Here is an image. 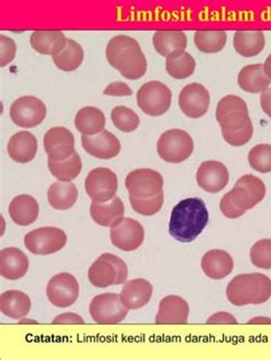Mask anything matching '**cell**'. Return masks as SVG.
<instances>
[{
  "label": "cell",
  "instance_id": "1",
  "mask_svg": "<svg viewBox=\"0 0 271 360\" xmlns=\"http://www.w3.org/2000/svg\"><path fill=\"white\" fill-rule=\"evenodd\" d=\"M208 223V211L199 198L183 199L172 211L168 231L175 240L191 243Z\"/></svg>",
  "mask_w": 271,
  "mask_h": 360
},
{
  "label": "cell",
  "instance_id": "2",
  "mask_svg": "<svg viewBox=\"0 0 271 360\" xmlns=\"http://www.w3.org/2000/svg\"><path fill=\"white\" fill-rule=\"evenodd\" d=\"M108 62L126 79L137 80L146 72V58L134 38L119 34L111 38L106 49Z\"/></svg>",
  "mask_w": 271,
  "mask_h": 360
},
{
  "label": "cell",
  "instance_id": "3",
  "mask_svg": "<svg viewBox=\"0 0 271 360\" xmlns=\"http://www.w3.org/2000/svg\"><path fill=\"white\" fill-rule=\"evenodd\" d=\"M227 297L237 307L263 304L271 297V279L263 274L236 276L227 287Z\"/></svg>",
  "mask_w": 271,
  "mask_h": 360
},
{
  "label": "cell",
  "instance_id": "4",
  "mask_svg": "<svg viewBox=\"0 0 271 360\" xmlns=\"http://www.w3.org/2000/svg\"><path fill=\"white\" fill-rule=\"evenodd\" d=\"M127 276L126 263L120 257L109 253L102 254L89 270L91 284L100 288L125 284Z\"/></svg>",
  "mask_w": 271,
  "mask_h": 360
},
{
  "label": "cell",
  "instance_id": "5",
  "mask_svg": "<svg viewBox=\"0 0 271 360\" xmlns=\"http://www.w3.org/2000/svg\"><path fill=\"white\" fill-rule=\"evenodd\" d=\"M194 140L186 131L170 129L163 133L157 142V153L166 162L180 164L194 153Z\"/></svg>",
  "mask_w": 271,
  "mask_h": 360
},
{
  "label": "cell",
  "instance_id": "6",
  "mask_svg": "<svg viewBox=\"0 0 271 360\" xmlns=\"http://www.w3.org/2000/svg\"><path fill=\"white\" fill-rule=\"evenodd\" d=\"M137 105L148 116H162L171 108V89L157 80L141 86V89L137 92Z\"/></svg>",
  "mask_w": 271,
  "mask_h": 360
},
{
  "label": "cell",
  "instance_id": "7",
  "mask_svg": "<svg viewBox=\"0 0 271 360\" xmlns=\"http://www.w3.org/2000/svg\"><path fill=\"white\" fill-rule=\"evenodd\" d=\"M118 179L111 169L106 167L94 168L86 177L85 190L92 202L104 204L116 197Z\"/></svg>",
  "mask_w": 271,
  "mask_h": 360
},
{
  "label": "cell",
  "instance_id": "8",
  "mask_svg": "<svg viewBox=\"0 0 271 360\" xmlns=\"http://www.w3.org/2000/svg\"><path fill=\"white\" fill-rule=\"evenodd\" d=\"M89 314L95 323L115 325L122 323L127 317L128 309L122 304L118 294H101L92 300Z\"/></svg>",
  "mask_w": 271,
  "mask_h": 360
},
{
  "label": "cell",
  "instance_id": "9",
  "mask_svg": "<svg viewBox=\"0 0 271 360\" xmlns=\"http://www.w3.org/2000/svg\"><path fill=\"white\" fill-rule=\"evenodd\" d=\"M67 244V235L61 229L54 226L38 228L27 233L25 245L27 250L36 255H49L54 254Z\"/></svg>",
  "mask_w": 271,
  "mask_h": 360
},
{
  "label": "cell",
  "instance_id": "10",
  "mask_svg": "<svg viewBox=\"0 0 271 360\" xmlns=\"http://www.w3.org/2000/svg\"><path fill=\"white\" fill-rule=\"evenodd\" d=\"M125 186L130 197L151 198L162 193L164 179L158 172L150 168H140L126 176Z\"/></svg>",
  "mask_w": 271,
  "mask_h": 360
},
{
  "label": "cell",
  "instance_id": "11",
  "mask_svg": "<svg viewBox=\"0 0 271 360\" xmlns=\"http://www.w3.org/2000/svg\"><path fill=\"white\" fill-rule=\"evenodd\" d=\"M47 109L44 102L34 96H23L16 100L11 107L9 116L18 127L34 129L45 120Z\"/></svg>",
  "mask_w": 271,
  "mask_h": 360
},
{
  "label": "cell",
  "instance_id": "12",
  "mask_svg": "<svg viewBox=\"0 0 271 360\" xmlns=\"http://www.w3.org/2000/svg\"><path fill=\"white\" fill-rule=\"evenodd\" d=\"M110 238L113 246L125 252L137 250L144 244V229L140 222L122 217L110 226Z\"/></svg>",
  "mask_w": 271,
  "mask_h": 360
},
{
  "label": "cell",
  "instance_id": "13",
  "mask_svg": "<svg viewBox=\"0 0 271 360\" xmlns=\"http://www.w3.org/2000/svg\"><path fill=\"white\" fill-rule=\"evenodd\" d=\"M46 294L49 302L58 308H69L80 296V284L76 278L68 272H62L49 281Z\"/></svg>",
  "mask_w": 271,
  "mask_h": 360
},
{
  "label": "cell",
  "instance_id": "14",
  "mask_svg": "<svg viewBox=\"0 0 271 360\" xmlns=\"http://www.w3.org/2000/svg\"><path fill=\"white\" fill-rule=\"evenodd\" d=\"M210 93L201 84L184 86L179 96V105L187 117L197 120L204 116L210 108Z\"/></svg>",
  "mask_w": 271,
  "mask_h": 360
},
{
  "label": "cell",
  "instance_id": "15",
  "mask_svg": "<svg viewBox=\"0 0 271 360\" xmlns=\"http://www.w3.org/2000/svg\"><path fill=\"white\" fill-rule=\"evenodd\" d=\"M44 147L49 160L61 162L76 153L75 138L65 127H53L44 136Z\"/></svg>",
  "mask_w": 271,
  "mask_h": 360
},
{
  "label": "cell",
  "instance_id": "16",
  "mask_svg": "<svg viewBox=\"0 0 271 360\" xmlns=\"http://www.w3.org/2000/svg\"><path fill=\"white\" fill-rule=\"evenodd\" d=\"M196 180L206 193H218L229 184V172L222 162L208 160L201 162L196 174Z\"/></svg>",
  "mask_w": 271,
  "mask_h": 360
},
{
  "label": "cell",
  "instance_id": "17",
  "mask_svg": "<svg viewBox=\"0 0 271 360\" xmlns=\"http://www.w3.org/2000/svg\"><path fill=\"white\" fill-rule=\"evenodd\" d=\"M189 304L186 300L177 295H168L159 303L156 314V323L158 325H184L189 318Z\"/></svg>",
  "mask_w": 271,
  "mask_h": 360
},
{
  "label": "cell",
  "instance_id": "18",
  "mask_svg": "<svg viewBox=\"0 0 271 360\" xmlns=\"http://www.w3.org/2000/svg\"><path fill=\"white\" fill-rule=\"evenodd\" d=\"M82 148L91 156L99 159H113L118 156L122 146L118 139L108 131L93 136H82Z\"/></svg>",
  "mask_w": 271,
  "mask_h": 360
},
{
  "label": "cell",
  "instance_id": "19",
  "mask_svg": "<svg viewBox=\"0 0 271 360\" xmlns=\"http://www.w3.org/2000/svg\"><path fill=\"white\" fill-rule=\"evenodd\" d=\"M153 293V285L146 279L137 278L124 285L120 292V300L128 310H137L150 302Z\"/></svg>",
  "mask_w": 271,
  "mask_h": 360
},
{
  "label": "cell",
  "instance_id": "20",
  "mask_svg": "<svg viewBox=\"0 0 271 360\" xmlns=\"http://www.w3.org/2000/svg\"><path fill=\"white\" fill-rule=\"evenodd\" d=\"M201 269L210 279L221 281L232 274L234 270V259L226 250H208L201 259Z\"/></svg>",
  "mask_w": 271,
  "mask_h": 360
},
{
  "label": "cell",
  "instance_id": "21",
  "mask_svg": "<svg viewBox=\"0 0 271 360\" xmlns=\"http://www.w3.org/2000/svg\"><path fill=\"white\" fill-rule=\"evenodd\" d=\"M29 269V259L21 250L5 248L0 253V274L8 281L25 277Z\"/></svg>",
  "mask_w": 271,
  "mask_h": 360
},
{
  "label": "cell",
  "instance_id": "22",
  "mask_svg": "<svg viewBox=\"0 0 271 360\" xmlns=\"http://www.w3.org/2000/svg\"><path fill=\"white\" fill-rule=\"evenodd\" d=\"M37 150L38 141L29 131H18L13 135L7 146L9 157L20 164H27L34 160Z\"/></svg>",
  "mask_w": 271,
  "mask_h": 360
},
{
  "label": "cell",
  "instance_id": "23",
  "mask_svg": "<svg viewBox=\"0 0 271 360\" xmlns=\"http://www.w3.org/2000/svg\"><path fill=\"white\" fill-rule=\"evenodd\" d=\"M8 213L18 226H30L39 215V205L32 195H20L9 204Z\"/></svg>",
  "mask_w": 271,
  "mask_h": 360
},
{
  "label": "cell",
  "instance_id": "24",
  "mask_svg": "<svg viewBox=\"0 0 271 360\" xmlns=\"http://www.w3.org/2000/svg\"><path fill=\"white\" fill-rule=\"evenodd\" d=\"M61 31H34L30 36L31 47L43 56H56L67 44Z\"/></svg>",
  "mask_w": 271,
  "mask_h": 360
},
{
  "label": "cell",
  "instance_id": "25",
  "mask_svg": "<svg viewBox=\"0 0 271 360\" xmlns=\"http://www.w3.org/2000/svg\"><path fill=\"white\" fill-rule=\"evenodd\" d=\"M271 80L265 74L263 65H246L239 71L238 85L243 91L252 94H263L269 89Z\"/></svg>",
  "mask_w": 271,
  "mask_h": 360
},
{
  "label": "cell",
  "instance_id": "26",
  "mask_svg": "<svg viewBox=\"0 0 271 360\" xmlns=\"http://www.w3.org/2000/svg\"><path fill=\"white\" fill-rule=\"evenodd\" d=\"M153 47L159 56H172L174 53L184 52L188 45L187 36L182 31H157L153 34Z\"/></svg>",
  "mask_w": 271,
  "mask_h": 360
},
{
  "label": "cell",
  "instance_id": "27",
  "mask_svg": "<svg viewBox=\"0 0 271 360\" xmlns=\"http://www.w3.org/2000/svg\"><path fill=\"white\" fill-rule=\"evenodd\" d=\"M47 198L52 208L58 211H67L76 204L78 190L73 182L58 181L49 186Z\"/></svg>",
  "mask_w": 271,
  "mask_h": 360
},
{
  "label": "cell",
  "instance_id": "28",
  "mask_svg": "<svg viewBox=\"0 0 271 360\" xmlns=\"http://www.w3.org/2000/svg\"><path fill=\"white\" fill-rule=\"evenodd\" d=\"M0 309L6 317L21 319L30 311V297L20 290H7L0 296Z\"/></svg>",
  "mask_w": 271,
  "mask_h": 360
},
{
  "label": "cell",
  "instance_id": "29",
  "mask_svg": "<svg viewBox=\"0 0 271 360\" xmlns=\"http://www.w3.org/2000/svg\"><path fill=\"white\" fill-rule=\"evenodd\" d=\"M89 213H91L93 221L98 223L99 226H111L113 223L124 217L125 207H124L122 199L115 197L113 200L104 202V204L92 202Z\"/></svg>",
  "mask_w": 271,
  "mask_h": 360
},
{
  "label": "cell",
  "instance_id": "30",
  "mask_svg": "<svg viewBox=\"0 0 271 360\" xmlns=\"http://www.w3.org/2000/svg\"><path fill=\"white\" fill-rule=\"evenodd\" d=\"M265 46L263 31H237L234 37V47L239 56L253 58L259 56Z\"/></svg>",
  "mask_w": 271,
  "mask_h": 360
},
{
  "label": "cell",
  "instance_id": "31",
  "mask_svg": "<svg viewBox=\"0 0 271 360\" xmlns=\"http://www.w3.org/2000/svg\"><path fill=\"white\" fill-rule=\"evenodd\" d=\"M75 125L82 135L93 136L104 131L106 117L98 108H82L77 112Z\"/></svg>",
  "mask_w": 271,
  "mask_h": 360
},
{
  "label": "cell",
  "instance_id": "32",
  "mask_svg": "<svg viewBox=\"0 0 271 360\" xmlns=\"http://www.w3.org/2000/svg\"><path fill=\"white\" fill-rule=\"evenodd\" d=\"M53 62L60 70L70 72L82 65L84 61V51L80 44L73 39H68L61 52L52 56Z\"/></svg>",
  "mask_w": 271,
  "mask_h": 360
},
{
  "label": "cell",
  "instance_id": "33",
  "mask_svg": "<svg viewBox=\"0 0 271 360\" xmlns=\"http://www.w3.org/2000/svg\"><path fill=\"white\" fill-rule=\"evenodd\" d=\"M195 69V58L189 53L177 52L166 58V71L174 79L189 78Z\"/></svg>",
  "mask_w": 271,
  "mask_h": 360
},
{
  "label": "cell",
  "instance_id": "34",
  "mask_svg": "<svg viewBox=\"0 0 271 360\" xmlns=\"http://www.w3.org/2000/svg\"><path fill=\"white\" fill-rule=\"evenodd\" d=\"M195 45L201 53L214 54L222 51L227 44V32L221 30L197 31L195 34Z\"/></svg>",
  "mask_w": 271,
  "mask_h": 360
},
{
  "label": "cell",
  "instance_id": "35",
  "mask_svg": "<svg viewBox=\"0 0 271 360\" xmlns=\"http://www.w3.org/2000/svg\"><path fill=\"white\" fill-rule=\"evenodd\" d=\"M82 160L78 153H75L70 158L61 160V162H53L49 160V168L53 176L56 177L58 181L70 182L76 179L82 172Z\"/></svg>",
  "mask_w": 271,
  "mask_h": 360
},
{
  "label": "cell",
  "instance_id": "36",
  "mask_svg": "<svg viewBox=\"0 0 271 360\" xmlns=\"http://www.w3.org/2000/svg\"><path fill=\"white\" fill-rule=\"evenodd\" d=\"M111 120L119 131L131 133L140 125V118L130 108L116 107L111 111Z\"/></svg>",
  "mask_w": 271,
  "mask_h": 360
},
{
  "label": "cell",
  "instance_id": "37",
  "mask_svg": "<svg viewBox=\"0 0 271 360\" xmlns=\"http://www.w3.org/2000/svg\"><path fill=\"white\" fill-rule=\"evenodd\" d=\"M248 162L254 171L267 174L271 172V144H258L248 153Z\"/></svg>",
  "mask_w": 271,
  "mask_h": 360
},
{
  "label": "cell",
  "instance_id": "38",
  "mask_svg": "<svg viewBox=\"0 0 271 360\" xmlns=\"http://www.w3.org/2000/svg\"><path fill=\"white\" fill-rule=\"evenodd\" d=\"M131 206L137 214L144 217H153L162 210L164 205V193H158L151 198H134L130 197Z\"/></svg>",
  "mask_w": 271,
  "mask_h": 360
},
{
  "label": "cell",
  "instance_id": "39",
  "mask_svg": "<svg viewBox=\"0 0 271 360\" xmlns=\"http://www.w3.org/2000/svg\"><path fill=\"white\" fill-rule=\"evenodd\" d=\"M250 257L256 268L271 269V239L256 241L251 248Z\"/></svg>",
  "mask_w": 271,
  "mask_h": 360
},
{
  "label": "cell",
  "instance_id": "40",
  "mask_svg": "<svg viewBox=\"0 0 271 360\" xmlns=\"http://www.w3.org/2000/svg\"><path fill=\"white\" fill-rule=\"evenodd\" d=\"M236 111L248 112L246 102L239 96H236V95H227L225 98H221L219 103H218L217 113H215L218 122L222 120L225 117L228 116L230 113L236 112Z\"/></svg>",
  "mask_w": 271,
  "mask_h": 360
},
{
  "label": "cell",
  "instance_id": "41",
  "mask_svg": "<svg viewBox=\"0 0 271 360\" xmlns=\"http://www.w3.org/2000/svg\"><path fill=\"white\" fill-rule=\"evenodd\" d=\"M235 186H241V188L247 190L248 193L252 195V198L254 199L256 205L260 204L265 199L267 189H265V184H263V181L259 177L251 174L244 175L236 182Z\"/></svg>",
  "mask_w": 271,
  "mask_h": 360
},
{
  "label": "cell",
  "instance_id": "42",
  "mask_svg": "<svg viewBox=\"0 0 271 360\" xmlns=\"http://www.w3.org/2000/svg\"><path fill=\"white\" fill-rule=\"evenodd\" d=\"M221 126V131H239L252 124L248 112L245 111H236L225 117L222 120L219 122Z\"/></svg>",
  "mask_w": 271,
  "mask_h": 360
},
{
  "label": "cell",
  "instance_id": "43",
  "mask_svg": "<svg viewBox=\"0 0 271 360\" xmlns=\"http://www.w3.org/2000/svg\"><path fill=\"white\" fill-rule=\"evenodd\" d=\"M253 133V124H251L239 131H222V136L227 143L230 144L232 147H241L252 139Z\"/></svg>",
  "mask_w": 271,
  "mask_h": 360
},
{
  "label": "cell",
  "instance_id": "44",
  "mask_svg": "<svg viewBox=\"0 0 271 360\" xmlns=\"http://www.w3.org/2000/svg\"><path fill=\"white\" fill-rule=\"evenodd\" d=\"M229 195L232 197V202H235L236 206L243 211H250L256 206V202H254L252 195L241 186H234V189L229 193Z\"/></svg>",
  "mask_w": 271,
  "mask_h": 360
},
{
  "label": "cell",
  "instance_id": "45",
  "mask_svg": "<svg viewBox=\"0 0 271 360\" xmlns=\"http://www.w3.org/2000/svg\"><path fill=\"white\" fill-rule=\"evenodd\" d=\"M220 210H221V213L225 217H228V219H238V217H241V215H244L246 213V212L236 206L235 202H232V197H230L229 193L223 195L222 199H221Z\"/></svg>",
  "mask_w": 271,
  "mask_h": 360
},
{
  "label": "cell",
  "instance_id": "46",
  "mask_svg": "<svg viewBox=\"0 0 271 360\" xmlns=\"http://www.w3.org/2000/svg\"><path fill=\"white\" fill-rule=\"evenodd\" d=\"M0 46H1V67L8 65L13 61V58H15L16 54V45L14 40L11 38L6 37L1 34L0 37Z\"/></svg>",
  "mask_w": 271,
  "mask_h": 360
},
{
  "label": "cell",
  "instance_id": "47",
  "mask_svg": "<svg viewBox=\"0 0 271 360\" xmlns=\"http://www.w3.org/2000/svg\"><path fill=\"white\" fill-rule=\"evenodd\" d=\"M104 95H110V96H131L133 94L130 86L126 85L122 82H116V83L110 84L107 89L103 91Z\"/></svg>",
  "mask_w": 271,
  "mask_h": 360
},
{
  "label": "cell",
  "instance_id": "48",
  "mask_svg": "<svg viewBox=\"0 0 271 360\" xmlns=\"http://www.w3.org/2000/svg\"><path fill=\"white\" fill-rule=\"evenodd\" d=\"M208 325H236L237 319L228 312H218L208 318Z\"/></svg>",
  "mask_w": 271,
  "mask_h": 360
},
{
  "label": "cell",
  "instance_id": "49",
  "mask_svg": "<svg viewBox=\"0 0 271 360\" xmlns=\"http://www.w3.org/2000/svg\"><path fill=\"white\" fill-rule=\"evenodd\" d=\"M85 323L84 319L76 314H62L55 318L54 321H53V323H55V325H58V323H65V325H69V323Z\"/></svg>",
  "mask_w": 271,
  "mask_h": 360
},
{
  "label": "cell",
  "instance_id": "50",
  "mask_svg": "<svg viewBox=\"0 0 271 360\" xmlns=\"http://www.w3.org/2000/svg\"><path fill=\"white\" fill-rule=\"evenodd\" d=\"M260 104L263 108V112L271 118V89H267L261 94Z\"/></svg>",
  "mask_w": 271,
  "mask_h": 360
},
{
  "label": "cell",
  "instance_id": "51",
  "mask_svg": "<svg viewBox=\"0 0 271 360\" xmlns=\"http://www.w3.org/2000/svg\"><path fill=\"white\" fill-rule=\"evenodd\" d=\"M248 323H254V325H271V318L256 317L251 319Z\"/></svg>",
  "mask_w": 271,
  "mask_h": 360
},
{
  "label": "cell",
  "instance_id": "52",
  "mask_svg": "<svg viewBox=\"0 0 271 360\" xmlns=\"http://www.w3.org/2000/svg\"><path fill=\"white\" fill-rule=\"evenodd\" d=\"M263 70H265V74L267 75L269 79L271 80V54L265 58V63H263Z\"/></svg>",
  "mask_w": 271,
  "mask_h": 360
}]
</instances>
